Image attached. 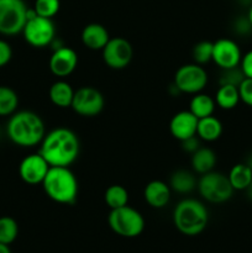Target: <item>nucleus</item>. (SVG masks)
<instances>
[{
    "mask_svg": "<svg viewBox=\"0 0 252 253\" xmlns=\"http://www.w3.org/2000/svg\"><path fill=\"white\" fill-rule=\"evenodd\" d=\"M12 58L11 46L4 40H0V68L5 67Z\"/></svg>",
    "mask_w": 252,
    "mask_h": 253,
    "instance_id": "32",
    "label": "nucleus"
},
{
    "mask_svg": "<svg viewBox=\"0 0 252 253\" xmlns=\"http://www.w3.org/2000/svg\"><path fill=\"white\" fill-rule=\"evenodd\" d=\"M82 42L86 48L91 51H101L110 40V35L105 26L100 24H88L82 30Z\"/></svg>",
    "mask_w": 252,
    "mask_h": 253,
    "instance_id": "17",
    "label": "nucleus"
},
{
    "mask_svg": "<svg viewBox=\"0 0 252 253\" xmlns=\"http://www.w3.org/2000/svg\"><path fill=\"white\" fill-rule=\"evenodd\" d=\"M247 19H249L250 24L252 25V5L250 6V10H249V14H247Z\"/></svg>",
    "mask_w": 252,
    "mask_h": 253,
    "instance_id": "39",
    "label": "nucleus"
},
{
    "mask_svg": "<svg viewBox=\"0 0 252 253\" xmlns=\"http://www.w3.org/2000/svg\"><path fill=\"white\" fill-rule=\"evenodd\" d=\"M209 221L207 207L200 200L187 198L175 205L173 210V224L180 234L197 236L202 234Z\"/></svg>",
    "mask_w": 252,
    "mask_h": 253,
    "instance_id": "3",
    "label": "nucleus"
},
{
    "mask_svg": "<svg viewBox=\"0 0 252 253\" xmlns=\"http://www.w3.org/2000/svg\"><path fill=\"white\" fill-rule=\"evenodd\" d=\"M103 59L111 69H124L130 64L133 57V48L124 37H113L103 49Z\"/></svg>",
    "mask_w": 252,
    "mask_h": 253,
    "instance_id": "11",
    "label": "nucleus"
},
{
    "mask_svg": "<svg viewBox=\"0 0 252 253\" xmlns=\"http://www.w3.org/2000/svg\"><path fill=\"white\" fill-rule=\"evenodd\" d=\"M246 193H247V197H249V199L252 200V182H251V184L249 185V188L246 189Z\"/></svg>",
    "mask_w": 252,
    "mask_h": 253,
    "instance_id": "38",
    "label": "nucleus"
},
{
    "mask_svg": "<svg viewBox=\"0 0 252 253\" xmlns=\"http://www.w3.org/2000/svg\"><path fill=\"white\" fill-rule=\"evenodd\" d=\"M222 133V124L221 121L214 115L207 116L198 120L197 136L203 141L212 142L216 141Z\"/></svg>",
    "mask_w": 252,
    "mask_h": 253,
    "instance_id": "21",
    "label": "nucleus"
},
{
    "mask_svg": "<svg viewBox=\"0 0 252 253\" xmlns=\"http://www.w3.org/2000/svg\"><path fill=\"white\" fill-rule=\"evenodd\" d=\"M74 91L76 90L72 88V85L68 82L63 81V79H59V81L54 82L51 85V88H49V100L57 108H71L72 101H73Z\"/></svg>",
    "mask_w": 252,
    "mask_h": 253,
    "instance_id": "18",
    "label": "nucleus"
},
{
    "mask_svg": "<svg viewBox=\"0 0 252 253\" xmlns=\"http://www.w3.org/2000/svg\"><path fill=\"white\" fill-rule=\"evenodd\" d=\"M240 68L246 78H252V49L245 53V56H242Z\"/></svg>",
    "mask_w": 252,
    "mask_h": 253,
    "instance_id": "33",
    "label": "nucleus"
},
{
    "mask_svg": "<svg viewBox=\"0 0 252 253\" xmlns=\"http://www.w3.org/2000/svg\"><path fill=\"white\" fill-rule=\"evenodd\" d=\"M245 163H246V165L249 166V167L252 169V152L250 153L249 156H247V158H246V161H245Z\"/></svg>",
    "mask_w": 252,
    "mask_h": 253,
    "instance_id": "37",
    "label": "nucleus"
},
{
    "mask_svg": "<svg viewBox=\"0 0 252 253\" xmlns=\"http://www.w3.org/2000/svg\"><path fill=\"white\" fill-rule=\"evenodd\" d=\"M212 46H214V42L210 41H200L193 47L192 56L194 59V63L203 64L208 63L212 59Z\"/></svg>",
    "mask_w": 252,
    "mask_h": 253,
    "instance_id": "28",
    "label": "nucleus"
},
{
    "mask_svg": "<svg viewBox=\"0 0 252 253\" xmlns=\"http://www.w3.org/2000/svg\"><path fill=\"white\" fill-rule=\"evenodd\" d=\"M19 106V96L10 86L0 85V116H11Z\"/></svg>",
    "mask_w": 252,
    "mask_h": 253,
    "instance_id": "26",
    "label": "nucleus"
},
{
    "mask_svg": "<svg viewBox=\"0 0 252 253\" xmlns=\"http://www.w3.org/2000/svg\"><path fill=\"white\" fill-rule=\"evenodd\" d=\"M214 100L215 104L224 110H231V109L236 108L237 104L241 101L240 100L239 86L229 85V84L220 85L215 94Z\"/></svg>",
    "mask_w": 252,
    "mask_h": 253,
    "instance_id": "23",
    "label": "nucleus"
},
{
    "mask_svg": "<svg viewBox=\"0 0 252 253\" xmlns=\"http://www.w3.org/2000/svg\"><path fill=\"white\" fill-rule=\"evenodd\" d=\"M198 120L199 119L193 115L189 110H183L174 114L169 123L170 135L180 142L193 136H197Z\"/></svg>",
    "mask_w": 252,
    "mask_h": 253,
    "instance_id": "15",
    "label": "nucleus"
},
{
    "mask_svg": "<svg viewBox=\"0 0 252 253\" xmlns=\"http://www.w3.org/2000/svg\"><path fill=\"white\" fill-rule=\"evenodd\" d=\"M104 200L111 210L123 208L128 203V192L123 185L113 184L104 193Z\"/></svg>",
    "mask_w": 252,
    "mask_h": 253,
    "instance_id": "25",
    "label": "nucleus"
},
{
    "mask_svg": "<svg viewBox=\"0 0 252 253\" xmlns=\"http://www.w3.org/2000/svg\"><path fill=\"white\" fill-rule=\"evenodd\" d=\"M108 222L116 235L126 239L140 236L145 230V219L142 214L128 205L111 210Z\"/></svg>",
    "mask_w": 252,
    "mask_h": 253,
    "instance_id": "5",
    "label": "nucleus"
},
{
    "mask_svg": "<svg viewBox=\"0 0 252 253\" xmlns=\"http://www.w3.org/2000/svg\"><path fill=\"white\" fill-rule=\"evenodd\" d=\"M27 10L24 0H0V34H21L27 21Z\"/></svg>",
    "mask_w": 252,
    "mask_h": 253,
    "instance_id": "7",
    "label": "nucleus"
},
{
    "mask_svg": "<svg viewBox=\"0 0 252 253\" xmlns=\"http://www.w3.org/2000/svg\"><path fill=\"white\" fill-rule=\"evenodd\" d=\"M198 180L194 173L187 169H177L169 178V187L179 194H189L197 188Z\"/></svg>",
    "mask_w": 252,
    "mask_h": 253,
    "instance_id": "20",
    "label": "nucleus"
},
{
    "mask_svg": "<svg viewBox=\"0 0 252 253\" xmlns=\"http://www.w3.org/2000/svg\"><path fill=\"white\" fill-rule=\"evenodd\" d=\"M0 253H11V251H10L9 245L0 244Z\"/></svg>",
    "mask_w": 252,
    "mask_h": 253,
    "instance_id": "36",
    "label": "nucleus"
},
{
    "mask_svg": "<svg viewBox=\"0 0 252 253\" xmlns=\"http://www.w3.org/2000/svg\"><path fill=\"white\" fill-rule=\"evenodd\" d=\"M215 100L210 95L204 93H198L193 95L189 103V111L198 119L207 118L214 114Z\"/></svg>",
    "mask_w": 252,
    "mask_h": 253,
    "instance_id": "22",
    "label": "nucleus"
},
{
    "mask_svg": "<svg viewBox=\"0 0 252 253\" xmlns=\"http://www.w3.org/2000/svg\"><path fill=\"white\" fill-rule=\"evenodd\" d=\"M78 66V53L68 46H59L53 49L49 58L48 67L53 76L66 78L76 71Z\"/></svg>",
    "mask_w": 252,
    "mask_h": 253,
    "instance_id": "12",
    "label": "nucleus"
},
{
    "mask_svg": "<svg viewBox=\"0 0 252 253\" xmlns=\"http://www.w3.org/2000/svg\"><path fill=\"white\" fill-rule=\"evenodd\" d=\"M21 34L30 46L43 48L56 40V26L52 19L36 15L27 20Z\"/></svg>",
    "mask_w": 252,
    "mask_h": 253,
    "instance_id": "9",
    "label": "nucleus"
},
{
    "mask_svg": "<svg viewBox=\"0 0 252 253\" xmlns=\"http://www.w3.org/2000/svg\"><path fill=\"white\" fill-rule=\"evenodd\" d=\"M242 53L239 44L230 39H220L214 42L211 61L221 69L240 66Z\"/></svg>",
    "mask_w": 252,
    "mask_h": 253,
    "instance_id": "14",
    "label": "nucleus"
},
{
    "mask_svg": "<svg viewBox=\"0 0 252 253\" xmlns=\"http://www.w3.org/2000/svg\"><path fill=\"white\" fill-rule=\"evenodd\" d=\"M7 137L20 147H34L41 143L46 135L44 123L39 114L30 110L14 113L6 125Z\"/></svg>",
    "mask_w": 252,
    "mask_h": 253,
    "instance_id": "2",
    "label": "nucleus"
},
{
    "mask_svg": "<svg viewBox=\"0 0 252 253\" xmlns=\"http://www.w3.org/2000/svg\"><path fill=\"white\" fill-rule=\"evenodd\" d=\"M240 100L252 108V78H245L239 85Z\"/></svg>",
    "mask_w": 252,
    "mask_h": 253,
    "instance_id": "31",
    "label": "nucleus"
},
{
    "mask_svg": "<svg viewBox=\"0 0 252 253\" xmlns=\"http://www.w3.org/2000/svg\"><path fill=\"white\" fill-rule=\"evenodd\" d=\"M105 106L104 95L93 86H81L74 91L71 108L83 118H94L103 111Z\"/></svg>",
    "mask_w": 252,
    "mask_h": 253,
    "instance_id": "10",
    "label": "nucleus"
},
{
    "mask_svg": "<svg viewBox=\"0 0 252 253\" xmlns=\"http://www.w3.org/2000/svg\"><path fill=\"white\" fill-rule=\"evenodd\" d=\"M42 188L47 197L58 204L71 205L78 197V180L69 167H49Z\"/></svg>",
    "mask_w": 252,
    "mask_h": 253,
    "instance_id": "4",
    "label": "nucleus"
},
{
    "mask_svg": "<svg viewBox=\"0 0 252 253\" xmlns=\"http://www.w3.org/2000/svg\"><path fill=\"white\" fill-rule=\"evenodd\" d=\"M192 168L198 174H205L214 170L216 165V155L214 151L209 147H199L195 152L192 153L190 158Z\"/></svg>",
    "mask_w": 252,
    "mask_h": 253,
    "instance_id": "19",
    "label": "nucleus"
},
{
    "mask_svg": "<svg viewBox=\"0 0 252 253\" xmlns=\"http://www.w3.org/2000/svg\"><path fill=\"white\" fill-rule=\"evenodd\" d=\"M252 30V25L250 24L249 19L246 17H241V19L236 20L235 22V31L239 35H247L250 34Z\"/></svg>",
    "mask_w": 252,
    "mask_h": 253,
    "instance_id": "34",
    "label": "nucleus"
},
{
    "mask_svg": "<svg viewBox=\"0 0 252 253\" xmlns=\"http://www.w3.org/2000/svg\"><path fill=\"white\" fill-rule=\"evenodd\" d=\"M51 166L47 163V161L37 153L26 156L21 161L19 166V174L20 178L24 180L26 184L37 185L42 184L47 172H48Z\"/></svg>",
    "mask_w": 252,
    "mask_h": 253,
    "instance_id": "13",
    "label": "nucleus"
},
{
    "mask_svg": "<svg viewBox=\"0 0 252 253\" xmlns=\"http://www.w3.org/2000/svg\"><path fill=\"white\" fill-rule=\"evenodd\" d=\"M79 151L81 143L77 133L71 128L56 127L46 132L39 153L51 167H69L78 158Z\"/></svg>",
    "mask_w": 252,
    "mask_h": 253,
    "instance_id": "1",
    "label": "nucleus"
},
{
    "mask_svg": "<svg viewBox=\"0 0 252 253\" xmlns=\"http://www.w3.org/2000/svg\"><path fill=\"white\" fill-rule=\"evenodd\" d=\"M227 177L234 190H246L252 182V169L246 163H237L230 169Z\"/></svg>",
    "mask_w": 252,
    "mask_h": 253,
    "instance_id": "24",
    "label": "nucleus"
},
{
    "mask_svg": "<svg viewBox=\"0 0 252 253\" xmlns=\"http://www.w3.org/2000/svg\"><path fill=\"white\" fill-rule=\"evenodd\" d=\"M19 235V225L10 216L0 217V244L10 245Z\"/></svg>",
    "mask_w": 252,
    "mask_h": 253,
    "instance_id": "27",
    "label": "nucleus"
},
{
    "mask_svg": "<svg viewBox=\"0 0 252 253\" xmlns=\"http://www.w3.org/2000/svg\"><path fill=\"white\" fill-rule=\"evenodd\" d=\"M207 71L203 66L197 63L183 64L177 69L174 74L173 85L178 89L179 93L198 94L202 93L203 89L208 84Z\"/></svg>",
    "mask_w": 252,
    "mask_h": 253,
    "instance_id": "8",
    "label": "nucleus"
},
{
    "mask_svg": "<svg viewBox=\"0 0 252 253\" xmlns=\"http://www.w3.org/2000/svg\"><path fill=\"white\" fill-rule=\"evenodd\" d=\"M61 7V1L59 0H36L34 5V9L39 16L52 19L56 16L57 12Z\"/></svg>",
    "mask_w": 252,
    "mask_h": 253,
    "instance_id": "29",
    "label": "nucleus"
},
{
    "mask_svg": "<svg viewBox=\"0 0 252 253\" xmlns=\"http://www.w3.org/2000/svg\"><path fill=\"white\" fill-rule=\"evenodd\" d=\"M182 147L183 150L187 151V152L193 153L200 147V143H199V137L198 136H193V137L187 138V140L182 141Z\"/></svg>",
    "mask_w": 252,
    "mask_h": 253,
    "instance_id": "35",
    "label": "nucleus"
},
{
    "mask_svg": "<svg viewBox=\"0 0 252 253\" xmlns=\"http://www.w3.org/2000/svg\"><path fill=\"white\" fill-rule=\"evenodd\" d=\"M245 78H246V77H245V74L242 73L240 66L234 67V68L221 69V74H220V78H219V84L220 85L229 84V85L239 86Z\"/></svg>",
    "mask_w": 252,
    "mask_h": 253,
    "instance_id": "30",
    "label": "nucleus"
},
{
    "mask_svg": "<svg viewBox=\"0 0 252 253\" xmlns=\"http://www.w3.org/2000/svg\"><path fill=\"white\" fill-rule=\"evenodd\" d=\"M172 189L169 184L163 180H152L148 183L143 190V198L151 208L162 209L169 203Z\"/></svg>",
    "mask_w": 252,
    "mask_h": 253,
    "instance_id": "16",
    "label": "nucleus"
},
{
    "mask_svg": "<svg viewBox=\"0 0 252 253\" xmlns=\"http://www.w3.org/2000/svg\"><path fill=\"white\" fill-rule=\"evenodd\" d=\"M197 189L203 199L212 204L226 203L234 194V188L230 183L229 177L215 170L202 174L198 180Z\"/></svg>",
    "mask_w": 252,
    "mask_h": 253,
    "instance_id": "6",
    "label": "nucleus"
}]
</instances>
